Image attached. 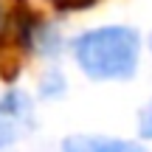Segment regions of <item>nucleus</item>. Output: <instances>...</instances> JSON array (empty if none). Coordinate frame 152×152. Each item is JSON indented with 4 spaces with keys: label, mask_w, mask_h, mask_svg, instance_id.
Instances as JSON below:
<instances>
[{
    "label": "nucleus",
    "mask_w": 152,
    "mask_h": 152,
    "mask_svg": "<svg viewBox=\"0 0 152 152\" xmlns=\"http://www.w3.org/2000/svg\"><path fill=\"white\" fill-rule=\"evenodd\" d=\"M141 37L127 26H102L79 34L73 42V59L79 71L93 82H127L138 71Z\"/></svg>",
    "instance_id": "1"
},
{
    "label": "nucleus",
    "mask_w": 152,
    "mask_h": 152,
    "mask_svg": "<svg viewBox=\"0 0 152 152\" xmlns=\"http://www.w3.org/2000/svg\"><path fill=\"white\" fill-rule=\"evenodd\" d=\"M31 9L26 0H0V48L26 45L31 37Z\"/></svg>",
    "instance_id": "2"
},
{
    "label": "nucleus",
    "mask_w": 152,
    "mask_h": 152,
    "mask_svg": "<svg viewBox=\"0 0 152 152\" xmlns=\"http://www.w3.org/2000/svg\"><path fill=\"white\" fill-rule=\"evenodd\" d=\"M62 152H147L141 144L107 135H71L62 141Z\"/></svg>",
    "instance_id": "3"
},
{
    "label": "nucleus",
    "mask_w": 152,
    "mask_h": 152,
    "mask_svg": "<svg viewBox=\"0 0 152 152\" xmlns=\"http://www.w3.org/2000/svg\"><path fill=\"white\" fill-rule=\"evenodd\" d=\"M23 102H26V99H20V96H9L0 104V149L17 138L20 121H23V115H26V110H28Z\"/></svg>",
    "instance_id": "4"
},
{
    "label": "nucleus",
    "mask_w": 152,
    "mask_h": 152,
    "mask_svg": "<svg viewBox=\"0 0 152 152\" xmlns=\"http://www.w3.org/2000/svg\"><path fill=\"white\" fill-rule=\"evenodd\" d=\"M54 9L59 11H82V9H90V6H96L99 0H48Z\"/></svg>",
    "instance_id": "5"
},
{
    "label": "nucleus",
    "mask_w": 152,
    "mask_h": 152,
    "mask_svg": "<svg viewBox=\"0 0 152 152\" xmlns=\"http://www.w3.org/2000/svg\"><path fill=\"white\" fill-rule=\"evenodd\" d=\"M138 132H141V138H149V141H152V104L141 113V124H138Z\"/></svg>",
    "instance_id": "6"
}]
</instances>
